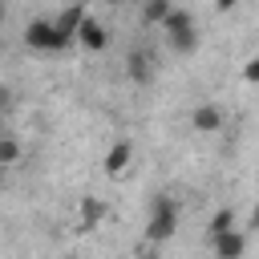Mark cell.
Masks as SVG:
<instances>
[{"label":"cell","mask_w":259,"mask_h":259,"mask_svg":"<svg viewBox=\"0 0 259 259\" xmlns=\"http://www.w3.org/2000/svg\"><path fill=\"white\" fill-rule=\"evenodd\" d=\"M174 231H178V202H174L170 194H158V198L150 202L146 239H150V243H166V239H174Z\"/></svg>","instance_id":"1"},{"label":"cell","mask_w":259,"mask_h":259,"mask_svg":"<svg viewBox=\"0 0 259 259\" xmlns=\"http://www.w3.org/2000/svg\"><path fill=\"white\" fill-rule=\"evenodd\" d=\"M24 45L36 49V53H57V49H65V36L57 32L53 20H32V24L24 28Z\"/></svg>","instance_id":"2"},{"label":"cell","mask_w":259,"mask_h":259,"mask_svg":"<svg viewBox=\"0 0 259 259\" xmlns=\"http://www.w3.org/2000/svg\"><path fill=\"white\" fill-rule=\"evenodd\" d=\"M154 73H158L154 53H150V49H130V57H125V77H130L134 85H150Z\"/></svg>","instance_id":"3"},{"label":"cell","mask_w":259,"mask_h":259,"mask_svg":"<svg viewBox=\"0 0 259 259\" xmlns=\"http://www.w3.org/2000/svg\"><path fill=\"white\" fill-rule=\"evenodd\" d=\"M77 45H81V49H89V53H101V49L109 45V28H105L97 16H89V12H85V20H81V28H77Z\"/></svg>","instance_id":"4"},{"label":"cell","mask_w":259,"mask_h":259,"mask_svg":"<svg viewBox=\"0 0 259 259\" xmlns=\"http://www.w3.org/2000/svg\"><path fill=\"white\" fill-rule=\"evenodd\" d=\"M210 247H214V255H219V259H239V255L247 251V235H243L239 227H231V231L214 235V239H210Z\"/></svg>","instance_id":"5"},{"label":"cell","mask_w":259,"mask_h":259,"mask_svg":"<svg viewBox=\"0 0 259 259\" xmlns=\"http://www.w3.org/2000/svg\"><path fill=\"white\" fill-rule=\"evenodd\" d=\"M190 130L194 134H214V130H223V109L219 105H194V113H190Z\"/></svg>","instance_id":"6"},{"label":"cell","mask_w":259,"mask_h":259,"mask_svg":"<svg viewBox=\"0 0 259 259\" xmlns=\"http://www.w3.org/2000/svg\"><path fill=\"white\" fill-rule=\"evenodd\" d=\"M130 162H134V146H130V142H113L109 154H105V174L117 178V174H125Z\"/></svg>","instance_id":"7"},{"label":"cell","mask_w":259,"mask_h":259,"mask_svg":"<svg viewBox=\"0 0 259 259\" xmlns=\"http://www.w3.org/2000/svg\"><path fill=\"white\" fill-rule=\"evenodd\" d=\"M81 20H85V4H73V8H65L53 24H57V32L65 36V45L69 40H77V28H81Z\"/></svg>","instance_id":"8"},{"label":"cell","mask_w":259,"mask_h":259,"mask_svg":"<svg viewBox=\"0 0 259 259\" xmlns=\"http://www.w3.org/2000/svg\"><path fill=\"white\" fill-rule=\"evenodd\" d=\"M158 28H162V36H170V32H182V28H194V16L186 12V8H170L162 20H158Z\"/></svg>","instance_id":"9"},{"label":"cell","mask_w":259,"mask_h":259,"mask_svg":"<svg viewBox=\"0 0 259 259\" xmlns=\"http://www.w3.org/2000/svg\"><path fill=\"white\" fill-rule=\"evenodd\" d=\"M166 45H170L178 57H190V53L198 49V28H182V32H170V36H166Z\"/></svg>","instance_id":"10"},{"label":"cell","mask_w":259,"mask_h":259,"mask_svg":"<svg viewBox=\"0 0 259 259\" xmlns=\"http://www.w3.org/2000/svg\"><path fill=\"white\" fill-rule=\"evenodd\" d=\"M101 219H105V202H101V198H81V223H77V227H81V231H93Z\"/></svg>","instance_id":"11"},{"label":"cell","mask_w":259,"mask_h":259,"mask_svg":"<svg viewBox=\"0 0 259 259\" xmlns=\"http://www.w3.org/2000/svg\"><path fill=\"white\" fill-rule=\"evenodd\" d=\"M235 227V210L231 206H219L214 214H210V223H206V235L214 239V235H223V231H231Z\"/></svg>","instance_id":"12"},{"label":"cell","mask_w":259,"mask_h":259,"mask_svg":"<svg viewBox=\"0 0 259 259\" xmlns=\"http://www.w3.org/2000/svg\"><path fill=\"white\" fill-rule=\"evenodd\" d=\"M170 8H174V0H142V20L146 24H158Z\"/></svg>","instance_id":"13"},{"label":"cell","mask_w":259,"mask_h":259,"mask_svg":"<svg viewBox=\"0 0 259 259\" xmlns=\"http://www.w3.org/2000/svg\"><path fill=\"white\" fill-rule=\"evenodd\" d=\"M12 162H20V142L12 134H0V166H12Z\"/></svg>","instance_id":"14"},{"label":"cell","mask_w":259,"mask_h":259,"mask_svg":"<svg viewBox=\"0 0 259 259\" xmlns=\"http://www.w3.org/2000/svg\"><path fill=\"white\" fill-rule=\"evenodd\" d=\"M243 81H251V85H259V57H251V61L243 65Z\"/></svg>","instance_id":"15"},{"label":"cell","mask_w":259,"mask_h":259,"mask_svg":"<svg viewBox=\"0 0 259 259\" xmlns=\"http://www.w3.org/2000/svg\"><path fill=\"white\" fill-rule=\"evenodd\" d=\"M8 105H12V89H8V85H0V109H8Z\"/></svg>","instance_id":"16"},{"label":"cell","mask_w":259,"mask_h":259,"mask_svg":"<svg viewBox=\"0 0 259 259\" xmlns=\"http://www.w3.org/2000/svg\"><path fill=\"white\" fill-rule=\"evenodd\" d=\"M247 227H251V231H259V202L251 206V219H247Z\"/></svg>","instance_id":"17"},{"label":"cell","mask_w":259,"mask_h":259,"mask_svg":"<svg viewBox=\"0 0 259 259\" xmlns=\"http://www.w3.org/2000/svg\"><path fill=\"white\" fill-rule=\"evenodd\" d=\"M235 4H239V0H214V8H219V12H231Z\"/></svg>","instance_id":"18"},{"label":"cell","mask_w":259,"mask_h":259,"mask_svg":"<svg viewBox=\"0 0 259 259\" xmlns=\"http://www.w3.org/2000/svg\"><path fill=\"white\" fill-rule=\"evenodd\" d=\"M4 16H8V8H4V0H0V24H4Z\"/></svg>","instance_id":"19"},{"label":"cell","mask_w":259,"mask_h":259,"mask_svg":"<svg viewBox=\"0 0 259 259\" xmlns=\"http://www.w3.org/2000/svg\"><path fill=\"white\" fill-rule=\"evenodd\" d=\"M0 190H4V166H0Z\"/></svg>","instance_id":"20"},{"label":"cell","mask_w":259,"mask_h":259,"mask_svg":"<svg viewBox=\"0 0 259 259\" xmlns=\"http://www.w3.org/2000/svg\"><path fill=\"white\" fill-rule=\"evenodd\" d=\"M109 4H125V0H109Z\"/></svg>","instance_id":"21"},{"label":"cell","mask_w":259,"mask_h":259,"mask_svg":"<svg viewBox=\"0 0 259 259\" xmlns=\"http://www.w3.org/2000/svg\"><path fill=\"white\" fill-rule=\"evenodd\" d=\"M0 49H4V36H0Z\"/></svg>","instance_id":"22"}]
</instances>
